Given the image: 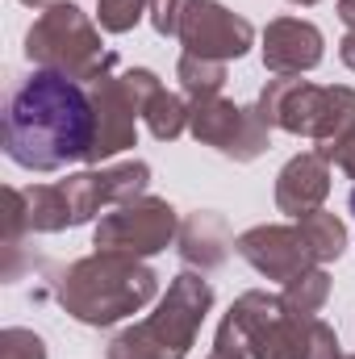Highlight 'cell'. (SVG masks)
<instances>
[{"label":"cell","mask_w":355,"mask_h":359,"mask_svg":"<svg viewBox=\"0 0 355 359\" xmlns=\"http://www.w3.org/2000/svg\"><path fill=\"white\" fill-rule=\"evenodd\" d=\"M92 134V92L59 72H34L8 96L4 155L25 172H59L67 163H88Z\"/></svg>","instance_id":"1"},{"label":"cell","mask_w":355,"mask_h":359,"mask_svg":"<svg viewBox=\"0 0 355 359\" xmlns=\"http://www.w3.org/2000/svg\"><path fill=\"white\" fill-rule=\"evenodd\" d=\"M159 292V276L134 255L96 251L76 259L59 280V305L84 326H113L147 309Z\"/></svg>","instance_id":"2"},{"label":"cell","mask_w":355,"mask_h":359,"mask_svg":"<svg viewBox=\"0 0 355 359\" xmlns=\"http://www.w3.org/2000/svg\"><path fill=\"white\" fill-rule=\"evenodd\" d=\"M147 184H151V168L142 159H130V163H117V168H92V172H80V176H67L59 184L25 188L29 230L59 234V230L84 226L105 209H117L126 201L147 196Z\"/></svg>","instance_id":"3"},{"label":"cell","mask_w":355,"mask_h":359,"mask_svg":"<svg viewBox=\"0 0 355 359\" xmlns=\"http://www.w3.org/2000/svg\"><path fill=\"white\" fill-rule=\"evenodd\" d=\"M226 318L243 334L251 359H339L343 355L339 334L322 318L293 313L280 292L251 288L226 309Z\"/></svg>","instance_id":"4"},{"label":"cell","mask_w":355,"mask_h":359,"mask_svg":"<svg viewBox=\"0 0 355 359\" xmlns=\"http://www.w3.org/2000/svg\"><path fill=\"white\" fill-rule=\"evenodd\" d=\"M213 309V284L201 271H180L168 284V297L159 301V309L121 330L105 359H184L196 343V330L205 322V313Z\"/></svg>","instance_id":"5"},{"label":"cell","mask_w":355,"mask_h":359,"mask_svg":"<svg viewBox=\"0 0 355 359\" xmlns=\"http://www.w3.org/2000/svg\"><path fill=\"white\" fill-rule=\"evenodd\" d=\"M25 59L38 72H59L76 84H100L113 76L117 59L105 50L100 29L76 4H51L25 34Z\"/></svg>","instance_id":"6"},{"label":"cell","mask_w":355,"mask_h":359,"mask_svg":"<svg viewBox=\"0 0 355 359\" xmlns=\"http://www.w3.org/2000/svg\"><path fill=\"white\" fill-rule=\"evenodd\" d=\"M260 113L276 130L330 142L335 134L355 126V88H347V84L318 88L301 76H276L260 92Z\"/></svg>","instance_id":"7"},{"label":"cell","mask_w":355,"mask_h":359,"mask_svg":"<svg viewBox=\"0 0 355 359\" xmlns=\"http://www.w3.org/2000/svg\"><path fill=\"white\" fill-rule=\"evenodd\" d=\"M163 92L159 76L147 67L117 72L100 84H92V113H96V134H92L88 163H105L121 151L134 147L138 138V117H147V104Z\"/></svg>","instance_id":"8"},{"label":"cell","mask_w":355,"mask_h":359,"mask_svg":"<svg viewBox=\"0 0 355 359\" xmlns=\"http://www.w3.org/2000/svg\"><path fill=\"white\" fill-rule=\"evenodd\" d=\"M176 238H180V213L163 196H151V192L109 209L92 230L96 251H117V255H134V259L159 255Z\"/></svg>","instance_id":"9"},{"label":"cell","mask_w":355,"mask_h":359,"mask_svg":"<svg viewBox=\"0 0 355 359\" xmlns=\"http://www.w3.org/2000/svg\"><path fill=\"white\" fill-rule=\"evenodd\" d=\"M188 134L234 163H251L272 147V126L264 121L260 104H234L226 96L188 100Z\"/></svg>","instance_id":"10"},{"label":"cell","mask_w":355,"mask_h":359,"mask_svg":"<svg viewBox=\"0 0 355 359\" xmlns=\"http://www.w3.org/2000/svg\"><path fill=\"white\" fill-rule=\"evenodd\" d=\"M180 42H184V55L230 63V59H243L251 50L255 25L217 0H192L184 21H180Z\"/></svg>","instance_id":"11"},{"label":"cell","mask_w":355,"mask_h":359,"mask_svg":"<svg viewBox=\"0 0 355 359\" xmlns=\"http://www.w3.org/2000/svg\"><path fill=\"white\" fill-rule=\"evenodd\" d=\"M234 251L260 276L280 280V284H288L293 276H301L309 268H322L301 226H255V230L234 238Z\"/></svg>","instance_id":"12"},{"label":"cell","mask_w":355,"mask_h":359,"mask_svg":"<svg viewBox=\"0 0 355 359\" xmlns=\"http://www.w3.org/2000/svg\"><path fill=\"white\" fill-rule=\"evenodd\" d=\"M326 38L314 21L301 17H276L264 29V67L272 76H305L322 63Z\"/></svg>","instance_id":"13"},{"label":"cell","mask_w":355,"mask_h":359,"mask_svg":"<svg viewBox=\"0 0 355 359\" xmlns=\"http://www.w3.org/2000/svg\"><path fill=\"white\" fill-rule=\"evenodd\" d=\"M326 196H330V159L322 151H301L280 168V176H276V209L280 213L305 217V213L322 209Z\"/></svg>","instance_id":"14"},{"label":"cell","mask_w":355,"mask_h":359,"mask_svg":"<svg viewBox=\"0 0 355 359\" xmlns=\"http://www.w3.org/2000/svg\"><path fill=\"white\" fill-rule=\"evenodd\" d=\"M180 259L188 268H201V271H213L226 264L234 238H230V226L222 213H209V209H196L188 222H180Z\"/></svg>","instance_id":"15"},{"label":"cell","mask_w":355,"mask_h":359,"mask_svg":"<svg viewBox=\"0 0 355 359\" xmlns=\"http://www.w3.org/2000/svg\"><path fill=\"white\" fill-rule=\"evenodd\" d=\"M297 226L305 230V238H309V247H314L318 264H335V259L347 251V226H343L335 213H326V209H314V213L297 217Z\"/></svg>","instance_id":"16"},{"label":"cell","mask_w":355,"mask_h":359,"mask_svg":"<svg viewBox=\"0 0 355 359\" xmlns=\"http://www.w3.org/2000/svg\"><path fill=\"white\" fill-rule=\"evenodd\" d=\"M280 297H284V305H288L293 313L318 318V309H322L326 297H330V276H326V268H309V271H301V276H293Z\"/></svg>","instance_id":"17"},{"label":"cell","mask_w":355,"mask_h":359,"mask_svg":"<svg viewBox=\"0 0 355 359\" xmlns=\"http://www.w3.org/2000/svg\"><path fill=\"white\" fill-rule=\"evenodd\" d=\"M176 76L188 100H201V96H222L226 88V63L217 59H201V55H180L176 63Z\"/></svg>","instance_id":"18"},{"label":"cell","mask_w":355,"mask_h":359,"mask_svg":"<svg viewBox=\"0 0 355 359\" xmlns=\"http://www.w3.org/2000/svg\"><path fill=\"white\" fill-rule=\"evenodd\" d=\"M147 130L159 138V142H172V138H180L184 130H188V100L184 96H176V92H159L151 104H147Z\"/></svg>","instance_id":"19"},{"label":"cell","mask_w":355,"mask_h":359,"mask_svg":"<svg viewBox=\"0 0 355 359\" xmlns=\"http://www.w3.org/2000/svg\"><path fill=\"white\" fill-rule=\"evenodd\" d=\"M147 8H151V0H100L96 4V21H100L105 34H130L142 21Z\"/></svg>","instance_id":"20"},{"label":"cell","mask_w":355,"mask_h":359,"mask_svg":"<svg viewBox=\"0 0 355 359\" xmlns=\"http://www.w3.org/2000/svg\"><path fill=\"white\" fill-rule=\"evenodd\" d=\"M29 230V209L21 188H4V251H17L21 234Z\"/></svg>","instance_id":"21"},{"label":"cell","mask_w":355,"mask_h":359,"mask_svg":"<svg viewBox=\"0 0 355 359\" xmlns=\"http://www.w3.org/2000/svg\"><path fill=\"white\" fill-rule=\"evenodd\" d=\"M0 359H46V343H42V334H34V330L8 326V330L0 334Z\"/></svg>","instance_id":"22"},{"label":"cell","mask_w":355,"mask_h":359,"mask_svg":"<svg viewBox=\"0 0 355 359\" xmlns=\"http://www.w3.org/2000/svg\"><path fill=\"white\" fill-rule=\"evenodd\" d=\"M188 4H192V0H151L147 13H151L155 34H163V38H180V21H184Z\"/></svg>","instance_id":"23"},{"label":"cell","mask_w":355,"mask_h":359,"mask_svg":"<svg viewBox=\"0 0 355 359\" xmlns=\"http://www.w3.org/2000/svg\"><path fill=\"white\" fill-rule=\"evenodd\" d=\"M318 151H322L339 172H347V176L355 180V126H347L343 134H335V138H330L326 147H318Z\"/></svg>","instance_id":"24"},{"label":"cell","mask_w":355,"mask_h":359,"mask_svg":"<svg viewBox=\"0 0 355 359\" xmlns=\"http://www.w3.org/2000/svg\"><path fill=\"white\" fill-rule=\"evenodd\" d=\"M339 59H343V63L355 72V29H347V38L339 42Z\"/></svg>","instance_id":"25"},{"label":"cell","mask_w":355,"mask_h":359,"mask_svg":"<svg viewBox=\"0 0 355 359\" xmlns=\"http://www.w3.org/2000/svg\"><path fill=\"white\" fill-rule=\"evenodd\" d=\"M339 17L347 29H355V0H339Z\"/></svg>","instance_id":"26"},{"label":"cell","mask_w":355,"mask_h":359,"mask_svg":"<svg viewBox=\"0 0 355 359\" xmlns=\"http://www.w3.org/2000/svg\"><path fill=\"white\" fill-rule=\"evenodd\" d=\"M21 4H29V8H51V4H63V0H21Z\"/></svg>","instance_id":"27"},{"label":"cell","mask_w":355,"mask_h":359,"mask_svg":"<svg viewBox=\"0 0 355 359\" xmlns=\"http://www.w3.org/2000/svg\"><path fill=\"white\" fill-rule=\"evenodd\" d=\"M293 4H305V8H309V4H318V0H293Z\"/></svg>","instance_id":"28"},{"label":"cell","mask_w":355,"mask_h":359,"mask_svg":"<svg viewBox=\"0 0 355 359\" xmlns=\"http://www.w3.org/2000/svg\"><path fill=\"white\" fill-rule=\"evenodd\" d=\"M347 205H351V217H355V188H351V201H347Z\"/></svg>","instance_id":"29"},{"label":"cell","mask_w":355,"mask_h":359,"mask_svg":"<svg viewBox=\"0 0 355 359\" xmlns=\"http://www.w3.org/2000/svg\"><path fill=\"white\" fill-rule=\"evenodd\" d=\"M339 359H355V355H339Z\"/></svg>","instance_id":"30"}]
</instances>
